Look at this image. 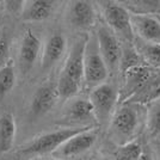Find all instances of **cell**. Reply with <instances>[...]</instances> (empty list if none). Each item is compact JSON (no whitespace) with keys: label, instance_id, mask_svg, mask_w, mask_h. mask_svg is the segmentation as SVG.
Masks as SVG:
<instances>
[{"label":"cell","instance_id":"e0dca14e","mask_svg":"<svg viewBox=\"0 0 160 160\" xmlns=\"http://www.w3.org/2000/svg\"><path fill=\"white\" fill-rule=\"evenodd\" d=\"M122 6L128 12L138 16H152L160 14V0H129L123 1Z\"/></svg>","mask_w":160,"mask_h":160},{"label":"cell","instance_id":"f546056e","mask_svg":"<svg viewBox=\"0 0 160 160\" xmlns=\"http://www.w3.org/2000/svg\"><path fill=\"white\" fill-rule=\"evenodd\" d=\"M0 11H1V8H0Z\"/></svg>","mask_w":160,"mask_h":160},{"label":"cell","instance_id":"52a82bcc","mask_svg":"<svg viewBox=\"0 0 160 160\" xmlns=\"http://www.w3.org/2000/svg\"><path fill=\"white\" fill-rule=\"evenodd\" d=\"M86 43V38H79L75 41L61 73L80 85L84 80V55Z\"/></svg>","mask_w":160,"mask_h":160},{"label":"cell","instance_id":"484cf974","mask_svg":"<svg viewBox=\"0 0 160 160\" xmlns=\"http://www.w3.org/2000/svg\"><path fill=\"white\" fill-rule=\"evenodd\" d=\"M8 41H7L6 36L0 37V68L4 66L6 62L7 55H8Z\"/></svg>","mask_w":160,"mask_h":160},{"label":"cell","instance_id":"7c38bea8","mask_svg":"<svg viewBox=\"0 0 160 160\" xmlns=\"http://www.w3.org/2000/svg\"><path fill=\"white\" fill-rule=\"evenodd\" d=\"M69 19L74 27L86 29L93 25L96 12L92 2L90 1H73L69 8Z\"/></svg>","mask_w":160,"mask_h":160},{"label":"cell","instance_id":"8992f818","mask_svg":"<svg viewBox=\"0 0 160 160\" xmlns=\"http://www.w3.org/2000/svg\"><path fill=\"white\" fill-rule=\"evenodd\" d=\"M153 78V72L149 67L139 65L124 72V84L118 92V99L123 103L129 100L134 94H136L142 87Z\"/></svg>","mask_w":160,"mask_h":160},{"label":"cell","instance_id":"6da1fadb","mask_svg":"<svg viewBox=\"0 0 160 160\" xmlns=\"http://www.w3.org/2000/svg\"><path fill=\"white\" fill-rule=\"evenodd\" d=\"M87 128L90 127L63 128V129H59V130H55V132L43 134L38 138H36L32 142H30L27 147H24L22 152L24 154H28V155L52 153L54 151L59 149L72 136L86 130Z\"/></svg>","mask_w":160,"mask_h":160},{"label":"cell","instance_id":"ffe728a7","mask_svg":"<svg viewBox=\"0 0 160 160\" xmlns=\"http://www.w3.org/2000/svg\"><path fill=\"white\" fill-rule=\"evenodd\" d=\"M93 112V107L88 99H77L69 107V116L73 120H86L91 117Z\"/></svg>","mask_w":160,"mask_h":160},{"label":"cell","instance_id":"603a6c76","mask_svg":"<svg viewBox=\"0 0 160 160\" xmlns=\"http://www.w3.org/2000/svg\"><path fill=\"white\" fill-rule=\"evenodd\" d=\"M140 65V58L136 53V50H134L130 46L126 47H121V59H120V66L118 68H122L123 73Z\"/></svg>","mask_w":160,"mask_h":160},{"label":"cell","instance_id":"5bb4252c","mask_svg":"<svg viewBox=\"0 0 160 160\" xmlns=\"http://www.w3.org/2000/svg\"><path fill=\"white\" fill-rule=\"evenodd\" d=\"M111 126L115 133L120 134L122 136H130L138 126V113L129 107L121 108L115 113Z\"/></svg>","mask_w":160,"mask_h":160},{"label":"cell","instance_id":"8fae6325","mask_svg":"<svg viewBox=\"0 0 160 160\" xmlns=\"http://www.w3.org/2000/svg\"><path fill=\"white\" fill-rule=\"evenodd\" d=\"M66 50V38L61 33H54L46 42V46L42 53V69H49L61 59Z\"/></svg>","mask_w":160,"mask_h":160},{"label":"cell","instance_id":"7402d4cb","mask_svg":"<svg viewBox=\"0 0 160 160\" xmlns=\"http://www.w3.org/2000/svg\"><path fill=\"white\" fill-rule=\"evenodd\" d=\"M80 84L75 82L74 80L67 78L66 75L60 74V78L58 81V85H56V91H58V96L67 99V98H72L75 94L79 92L80 90Z\"/></svg>","mask_w":160,"mask_h":160},{"label":"cell","instance_id":"ba28073f","mask_svg":"<svg viewBox=\"0 0 160 160\" xmlns=\"http://www.w3.org/2000/svg\"><path fill=\"white\" fill-rule=\"evenodd\" d=\"M96 140H97V133L93 129L87 128L86 130L77 134L69 140H67L58 149V154L61 157H73L80 154L93 146Z\"/></svg>","mask_w":160,"mask_h":160},{"label":"cell","instance_id":"9c48e42d","mask_svg":"<svg viewBox=\"0 0 160 160\" xmlns=\"http://www.w3.org/2000/svg\"><path fill=\"white\" fill-rule=\"evenodd\" d=\"M132 27L146 43L160 44V22L152 16L130 14Z\"/></svg>","mask_w":160,"mask_h":160},{"label":"cell","instance_id":"d6986e66","mask_svg":"<svg viewBox=\"0 0 160 160\" xmlns=\"http://www.w3.org/2000/svg\"><path fill=\"white\" fill-rule=\"evenodd\" d=\"M14 82H16V72H14L13 61L10 60L0 68V99L12 91Z\"/></svg>","mask_w":160,"mask_h":160},{"label":"cell","instance_id":"277c9868","mask_svg":"<svg viewBox=\"0 0 160 160\" xmlns=\"http://www.w3.org/2000/svg\"><path fill=\"white\" fill-rule=\"evenodd\" d=\"M97 47L109 71H115L120 66L121 44L117 36L107 25H100L97 31Z\"/></svg>","mask_w":160,"mask_h":160},{"label":"cell","instance_id":"30bf717a","mask_svg":"<svg viewBox=\"0 0 160 160\" xmlns=\"http://www.w3.org/2000/svg\"><path fill=\"white\" fill-rule=\"evenodd\" d=\"M41 49L40 38L31 31L28 30L19 48V62L23 71H29L36 62Z\"/></svg>","mask_w":160,"mask_h":160},{"label":"cell","instance_id":"ac0fdd59","mask_svg":"<svg viewBox=\"0 0 160 160\" xmlns=\"http://www.w3.org/2000/svg\"><path fill=\"white\" fill-rule=\"evenodd\" d=\"M160 97V77L151 78L149 81L141 88L136 94L129 99L133 103H148L154 99H158Z\"/></svg>","mask_w":160,"mask_h":160},{"label":"cell","instance_id":"2e32d148","mask_svg":"<svg viewBox=\"0 0 160 160\" xmlns=\"http://www.w3.org/2000/svg\"><path fill=\"white\" fill-rule=\"evenodd\" d=\"M16 139V123L12 113H2L0 116V154L12 149Z\"/></svg>","mask_w":160,"mask_h":160},{"label":"cell","instance_id":"4316f807","mask_svg":"<svg viewBox=\"0 0 160 160\" xmlns=\"http://www.w3.org/2000/svg\"><path fill=\"white\" fill-rule=\"evenodd\" d=\"M7 4V7L10 8V10H20L22 8V11H23V4H24V1H6Z\"/></svg>","mask_w":160,"mask_h":160},{"label":"cell","instance_id":"3957f363","mask_svg":"<svg viewBox=\"0 0 160 160\" xmlns=\"http://www.w3.org/2000/svg\"><path fill=\"white\" fill-rule=\"evenodd\" d=\"M108 75L109 69L98 52L97 41L87 42L84 55V80L88 85L97 86L107 80Z\"/></svg>","mask_w":160,"mask_h":160},{"label":"cell","instance_id":"9a60e30c","mask_svg":"<svg viewBox=\"0 0 160 160\" xmlns=\"http://www.w3.org/2000/svg\"><path fill=\"white\" fill-rule=\"evenodd\" d=\"M23 6L22 17L27 22H41L50 17L54 10V1L50 0H33L25 2Z\"/></svg>","mask_w":160,"mask_h":160},{"label":"cell","instance_id":"cb8c5ba5","mask_svg":"<svg viewBox=\"0 0 160 160\" xmlns=\"http://www.w3.org/2000/svg\"><path fill=\"white\" fill-rule=\"evenodd\" d=\"M140 54L151 66L160 67V44L146 43L141 47Z\"/></svg>","mask_w":160,"mask_h":160},{"label":"cell","instance_id":"f1b7e54d","mask_svg":"<svg viewBox=\"0 0 160 160\" xmlns=\"http://www.w3.org/2000/svg\"><path fill=\"white\" fill-rule=\"evenodd\" d=\"M104 160H111V159H108V158H105V159H104Z\"/></svg>","mask_w":160,"mask_h":160},{"label":"cell","instance_id":"4fadbf2b","mask_svg":"<svg viewBox=\"0 0 160 160\" xmlns=\"http://www.w3.org/2000/svg\"><path fill=\"white\" fill-rule=\"evenodd\" d=\"M58 91L53 85H43L35 92L31 102V111L36 116L48 112L58 99Z\"/></svg>","mask_w":160,"mask_h":160},{"label":"cell","instance_id":"7a4b0ae2","mask_svg":"<svg viewBox=\"0 0 160 160\" xmlns=\"http://www.w3.org/2000/svg\"><path fill=\"white\" fill-rule=\"evenodd\" d=\"M99 4L103 8V14L107 24L112 30V32L121 36L128 43H132L134 38V30L132 27L130 13L126 10V7L112 1H102Z\"/></svg>","mask_w":160,"mask_h":160},{"label":"cell","instance_id":"44dd1931","mask_svg":"<svg viewBox=\"0 0 160 160\" xmlns=\"http://www.w3.org/2000/svg\"><path fill=\"white\" fill-rule=\"evenodd\" d=\"M142 152V146L139 141H129L118 148L116 152V160H138Z\"/></svg>","mask_w":160,"mask_h":160},{"label":"cell","instance_id":"83f0119b","mask_svg":"<svg viewBox=\"0 0 160 160\" xmlns=\"http://www.w3.org/2000/svg\"><path fill=\"white\" fill-rule=\"evenodd\" d=\"M138 160H152V157H151V154L147 153V152H142V154H141L140 158Z\"/></svg>","mask_w":160,"mask_h":160},{"label":"cell","instance_id":"5b68a950","mask_svg":"<svg viewBox=\"0 0 160 160\" xmlns=\"http://www.w3.org/2000/svg\"><path fill=\"white\" fill-rule=\"evenodd\" d=\"M93 112L100 121H107L118 100V92L111 84L103 82L93 87L90 94Z\"/></svg>","mask_w":160,"mask_h":160},{"label":"cell","instance_id":"d4e9b609","mask_svg":"<svg viewBox=\"0 0 160 160\" xmlns=\"http://www.w3.org/2000/svg\"><path fill=\"white\" fill-rule=\"evenodd\" d=\"M147 128L152 136L160 134V105H155L151 109L147 120Z\"/></svg>","mask_w":160,"mask_h":160}]
</instances>
